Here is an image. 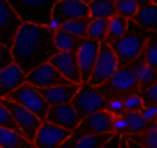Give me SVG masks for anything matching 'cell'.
I'll list each match as a JSON object with an SVG mask.
<instances>
[{"label":"cell","mask_w":157,"mask_h":148,"mask_svg":"<svg viewBox=\"0 0 157 148\" xmlns=\"http://www.w3.org/2000/svg\"><path fill=\"white\" fill-rule=\"evenodd\" d=\"M137 6H143V4H148V2H155V0H133Z\"/></svg>","instance_id":"7bdbcfd3"},{"label":"cell","mask_w":157,"mask_h":148,"mask_svg":"<svg viewBox=\"0 0 157 148\" xmlns=\"http://www.w3.org/2000/svg\"><path fill=\"white\" fill-rule=\"evenodd\" d=\"M77 88L78 84L68 82V84H59V86H51V88H39V90L44 101L48 103V106H55V104H62V103H71Z\"/></svg>","instance_id":"e0dca14e"},{"label":"cell","mask_w":157,"mask_h":148,"mask_svg":"<svg viewBox=\"0 0 157 148\" xmlns=\"http://www.w3.org/2000/svg\"><path fill=\"white\" fill-rule=\"evenodd\" d=\"M88 22H90V17H84V18H73V20H64L60 29L70 33V35H75L78 38L86 37V29H88Z\"/></svg>","instance_id":"83f0119b"},{"label":"cell","mask_w":157,"mask_h":148,"mask_svg":"<svg viewBox=\"0 0 157 148\" xmlns=\"http://www.w3.org/2000/svg\"><path fill=\"white\" fill-rule=\"evenodd\" d=\"M128 137L144 148H157V123H154L148 130H144L141 134H132Z\"/></svg>","instance_id":"4316f807"},{"label":"cell","mask_w":157,"mask_h":148,"mask_svg":"<svg viewBox=\"0 0 157 148\" xmlns=\"http://www.w3.org/2000/svg\"><path fill=\"white\" fill-rule=\"evenodd\" d=\"M11 62H13V57H11V48H9V46L0 44V72H2L6 66H9Z\"/></svg>","instance_id":"8d00e7d4"},{"label":"cell","mask_w":157,"mask_h":148,"mask_svg":"<svg viewBox=\"0 0 157 148\" xmlns=\"http://www.w3.org/2000/svg\"><path fill=\"white\" fill-rule=\"evenodd\" d=\"M128 66L132 68V72H133V75H135V79H137L139 86H148V84L155 82V79H157L155 68H152V66L144 64L139 57H137V59H133Z\"/></svg>","instance_id":"7402d4cb"},{"label":"cell","mask_w":157,"mask_h":148,"mask_svg":"<svg viewBox=\"0 0 157 148\" xmlns=\"http://www.w3.org/2000/svg\"><path fill=\"white\" fill-rule=\"evenodd\" d=\"M48 62L62 77H66L70 82L80 84V72H78L77 57H75L73 51H55Z\"/></svg>","instance_id":"4fadbf2b"},{"label":"cell","mask_w":157,"mask_h":148,"mask_svg":"<svg viewBox=\"0 0 157 148\" xmlns=\"http://www.w3.org/2000/svg\"><path fill=\"white\" fill-rule=\"evenodd\" d=\"M9 48L13 62L26 73H29L42 62H48L57 51L53 44V31H49L46 26L31 22H22L18 26Z\"/></svg>","instance_id":"6da1fadb"},{"label":"cell","mask_w":157,"mask_h":148,"mask_svg":"<svg viewBox=\"0 0 157 148\" xmlns=\"http://www.w3.org/2000/svg\"><path fill=\"white\" fill-rule=\"evenodd\" d=\"M99 48H101V42L91 40L88 37L82 38L80 46L77 48L75 57H77V66H78V72H80V84L88 82V77L91 73V68H93L95 59L99 55Z\"/></svg>","instance_id":"8fae6325"},{"label":"cell","mask_w":157,"mask_h":148,"mask_svg":"<svg viewBox=\"0 0 157 148\" xmlns=\"http://www.w3.org/2000/svg\"><path fill=\"white\" fill-rule=\"evenodd\" d=\"M48 123H53L64 130H68L70 134L77 128L78 124V115L73 104L71 103H62V104H55V106H48V113H46V119Z\"/></svg>","instance_id":"7c38bea8"},{"label":"cell","mask_w":157,"mask_h":148,"mask_svg":"<svg viewBox=\"0 0 157 148\" xmlns=\"http://www.w3.org/2000/svg\"><path fill=\"white\" fill-rule=\"evenodd\" d=\"M152 33H155V31L144 29L143 26L135 24L132 18H128L126 31L119 38L110 40L106 44L113 49V53H115V57H117V60H119V66H126V64H130L133 59H137L141 55L146 40H148V37Z\"/></svg>","instance_id":"7a4b0ae2"},{"label":"cell","mask_w":157,"mask_h":148,"mask_svg":"<svg viewBox=\"0 0 157 148\" xmlns=\"http://www.w3.org/2000/svg\"><path fill=\"white\" fill-rule=\"evenodd\" d=\"M124 117H126V123H128L130 135H132V134H141V132L148 130V128L154 124V123L144 121L139 111H124Z\"/></svg>","instance_id":"f1b7e54d"},{"label":"cell","mask_w":157,"mask_h":148,"mask_svg":"<svg viewBox=\"0 0 157 148\" xmlns=\"http://www.w3.org/2000/svg\"><path fill=\"white\" fill-rule=\"evenodd\" d=\"M24 82H26V72L20 66H17L15 62H11L9 66H6L0 72V99L6 97L9 92L17 90Z\"/></svg>","instance_id":"ac0fdd59"},{"label":"cell","mask_w":157,"mask_h":148,"mask_svg":"<svg viewBox=\"0 0 157 148\" xmlns=\"http://www.w3.org/2000/svg\"><path fill=\"white\" fill-rule=\"evenodd\" d=\"M0 126H6V128H11V130H17V132H18V128H17V124H15L11 113H9V110L2 104V101H0Z\"/></svg>","instance_id":"e575fe53"},{"label":"cell","mask_w":157,"mask_h":148,"mask_svg":"<svg viewBox=\"0 0 157 148\" xmlns=\"http://www.w3.org/2000/svg\"><path fill=\"white\" fill-rule=\"evenodd\" d=\"M119 148H128V146H126V143H124V139H122V143H121V146H119Z\"/></svg>","instance_id":"ee69618b"},{"label":"cell","mask_w":157,"mask_h":148,"mask_svg":"<svg viewBox=\"0 0 157 148\" xmlns=\"http://www.w3.org/2000/svg\"><path fill=\"white\" fill-rule=\"evenodd\" d=\"M0 101H2V104L9 110L13 121H15V124H17V128H18V132L31 143L33 137H35V132L39 130V126H40L42 121H40L35 113H31L29 110H26L24 106H20V104L13 103V101H9V99H4V97H2Z\"/></svg>","instance_id":"ba28073f"},{"label":"cell","mask_w":157,"mask_h":148,"mask_svg":"<svg viewBox=\"0 0 157 148\" xmlns=\"http://www.w3.org/2000/svg\"><path fill=\"white\" fill-rule=\"evenodd\" d=\"M4 99H9L20 106H24L26 110H29L31 113H35L40 121L46 119V113H48V103L44 101V97L40 95V90L31 86L29 82H24L20 84L17 90L9 92Z\"/></svg>","instance_id":"8992f818"},{"label":"cell","mask_w":157,"mask_h":148,"mask_svg":"<svg viewBox=\"0 0 157 148\" xmlns=\"http://www.w3.org/2000/svg\"><path fill=\"white\" fill-rule=\"evenodd\" d=\"M106 33H108V20L106 18H90L86 37L91 40H97V42H104Z\"/></svg>","instance_id":"d4e9b609"},{"label":"cell","mask_w":157,"mask_h":148,"mask_svg":"<svg viewBox=\"0 0 157 148\" xmlns=\"http://www.w3.org/2000/svg\"><path fill=\"white\" fill-rule=\"evenodd\" d=\"M51 15L57 18L64 20H73V18H84L90 17L88 13V4L82 0H57L51 7Z\"/></svg>","instance_id":"2e32d148"},{"label":"cell","mask_w":157,"mask_h":148,"mask_svg":"<svg viewBox=\"0 0 157 148\" xmlns=\"http://www.w3.org/2000/svg\"><path fill=\"white\" fill-rule=\"evenodd\" d=\"M104 110L108 111L110 115H124V104H122V99H108L106 103V108Z\"/></svg>","instance_id":"d590c367"},{"label":"cell","mask_w":157,"mask_h":148,"mask_svg":"<svg viewBox=\"0 0 157 148\" xmlns=\"http://www.w3.org/2000/svg\"><path fill=\"white\" fill-rule=\"evenodd\" d=\"M112 121H113V115H110L106 110H99L82 117L75 130L82 134H113Z\"/></svg>","instance_id":"5bb4252c"},{"label":"cell","mask_w":157,"mask_h":148,"mask_svg":"<svg viewBox=\"0 0 157 148\" xmlns=\"http://www.w3.org/2000/svg\"><path fill=\"white\" fill-rule=\"evenodd\" d=\"M108 20V33H106V40L104 42H110V40H115L119 38L124 31H126V26H128V18L121 17V15H112Z\"/></svg>","instance_id":"484cf974"},{"label":"cell","mask_w":157,"mask_h":148,"mask_svg":"<svg viewBox=\"0 0 157 148\" xmlns=\"http://www.w3.org/2000/svg\"><path fill=\"white\" fill-rule=\"evenodd\" d=\"M122 104H124V110L126 111H139L143 108V101L139 97V93H132V95H126L122 99Z\"/></svg>","instance_id":"836d02e7"},{"label":"cell","mask_w":157,"mask_h":148,"mask_svg":"<svg viewBox=\"0 0 157 148\" xmlns=\"http://www.w3.org/2000/svg\"><path fill=\"white\" fill-rule=\"evenodd\" d=\"M137 93L143 101V106H154L157 103V82H152L148 86H139Z\"/></svg>","instance_id":"4dcf8cb0"},{"label":"cell","mask_w":157,"mask_h":148,"mask_svg":"<svg viewBox=\"0 0 157 148\" xmlns=\"http://www.w3.org/2000/svg\"><path fill=\"white\" fill-rule=\"evenodd\" d=\"M139 113H141V117H143L144 121H148V123H157V104H154V106H143V108L139 110Z\"/></svg>","instance_id":"74e56055"},{"label":"cell","mask_w":157,"mask_h":148,"mask_svg":"<svg viewBox=\"0 0 157 148\" xmlns=\"http://www.w3.org/2000/svg\"><path fill=\"white\" fill-rule=\"evenodd\" d=\"M57 0H7L22 22L46 26L51 17V7Z\"/></svg>","instance_id":"277c9868"},{"label":"cell","mask_w":157,"mask_h":148,"mask_svg":"<svg viewBox=\"0 0 157 148\" xmlns=\"http://www.w3.org/2000/svg\"><path fill=\"white\" fill-rule=\"evenodd\" d=\"M97 88L102 92V95L106 99H124L126 95H132V93L139 92V82H137L133 72H132V68L126 64V66H119L115 70V73L104 84H101Z\"/></svg>","instance_id":"3957f363"},{"label":"cell","mask_w":157,"mask_h":148,"mask_svg":"<svg viewBox=\"0 0 157 148\" xmlns=\"http://www.w3.org/2000/svg\"><path fill=\"white\" fill-rule=\"evenodd\" d=\"M121 143H122V135L112 134V137H110L106 143H102L99 148H119V146H121Z\"/></svg>","instance_id":"f35d334b"},{"label":"cell","mask_w":157,"mask_h":148,"mask_svg":"<svg viewBox=\"0 0 157 148\" xmlns=\"http://www.w3.org/2000/svg\"><path fill=\"white\" fill-rule=\"evenodd\" d=\"M137 11V4L133 0H115V13L124 17V18H132Z\"/></svg>","instance_id":"1f68e13d"},{"label":"cell","mask_w":157,"mask_h":148,"mask_svg":"<svg viewBox=\"0 0 157 148\" xmlns=\"http://www.w3.org/2000/svg\"><path fill=\"white\" fill-rule=\"evenodd\" d=\"M33 148H35V146H33Z\"/></svg>","instance_id":"bcb514c9"},{"label":"cell","mask_w":157,"mask_h":148,"mask_svg":"<svg viewBox=\"0 0 157 148\" xmlns=\"http://www.w3.org/2000/svg\"><path fill=\"white\" fill-rule=\"evenodd\" d=\"M132 20H133L135 24L143 26L144 29L155 31V26H157V6H155V2H148V4L137 6V11H135V15L132 17Z\"/></svg>","instance_id":"d6986e66"},{"label":"cell","mask_w":157,"mask_h":148,"mask_svg":"<svg viewBox=\"0 0 157 148\" xmlns=\"http://www.w3.org/2000/svg\"><path fill=\"white\" fill-rule=\"evenodd\" d=\"M112 132L117 134V135H130L128 123H126L124 115H115L113 117V121H112Z\"/></svg>","instance_id":"d6a6232c"},{"label":"cell","mask_w":157,"mask_h":148,"mask_svg":"<svg viewBox=\"0 0 157 148\" xmlns=\"http://www.w3.org/2000/svg\"><path fill=\"white\" fill-rule=\"evenodd\" d=\"M70 137L73 139L75 148H99L112 137V134H82L78 130H73Z\"/></svg>","instance_id":"ffe728a7"},{"label":"cell","mask_w":157,"mask_h":148,"mask_svg":"<svg viewBox=\"0 0 157 148\" xmlns=\"http://www.w3.org/2000/svg\"><path fill=\"white\" fill-rule=\"evenodd\" d=\"M88 13L90 18H110L115 15V0H90Z\"/></svg>","instance_id":"603a6c76"},{"label":"cell","mask_w":157,"mask_h":148,"mask_svg":"<svg viewBox=\"0 0 157 148\" xmlns=\"http://www.w3.org/2000/svg\"><path fill=\"white\" fill-rule=\"evenodd\" d=\"M106 103L108 99L102 95V92L97 88V86H91L88 82H82L78 84L77 92L71 99V104L77 111L78 119L93 113V111H99V110H104L106 108Z\"/></svg>","instance_id":"5b68a950"},{"label":"cell","mask_w":157,"mask_h":148,"mask_svg":"<svg viewBox=\"0 0 157 148\" xmlns=\"http://www.w3.org/2000/svg\"><path fill=\"white\" fill-rule=\"evenodd\" d=\"M122 139H124V143H126V146L128 148H144V146H141V145H137L135 141H132L128 135H122Z\"/></svg>","instance_id":"60d3db41"},{"label":"cell","mask_w":157,"mask_h":148,"mask_svg":"<svg viewBox=\"0 0 157 148\" xmlns=\"http://www.w3.org/2000/svg\"><path fill=\"white\" fill-rule=\"evenodd\" d=\"M139 59H141L144 64L152 66V68L157 66V38H155V33H152V35L148 37L144 48H143V51H141V55H139Z\"/></svg>","instance_id":"f546056e"},{"label":"cell","mask_w":157,"mask_h":148,"mask_svg":"<svg viewBox=\"0 0 157 148\" xmlns=\"http://www.w3.org/2000/svg\"><path fill=\"white\" fill-rule=\"evenodd\" d=\"M26 82H29L35 88H51L59 84H68L70 80L62 77L49 62H42L37 68H33L29 73H26Z\"/></svg>","instance_id":"30bf717a"},{"label":"cell","mask_w":157,"mask_h":148,"mask_svg":"<svg viewBox=\"0 0 157 148\" xmlns=\"http://www.w3.org/2000/svg\"><path fill=\"white\" fill-rule=\"evenodd\" d=\"M117 68H119V60H117V57H115V53H113V49L106 42H101L99 55L95 59V64L91 68V73L88 77V84H91V86L104 84L112 75L115 73Z\"/></svg>","instance_id":"52a82bcc"},{"label":"cell","mask_w":157,"mask_h":148,"mask_svg":"<svg viewBox=\"0 0 157 148\" xmlns=\"http://www.w3.org/2000/svg\"><path fill=\"white\" fill-rule=\"evenodd\" d=\"M70 137V132L53 124V123H48V121H42L39 126V130L35 132V137L31 141V145L35 148H57L62 141H66Z\"/></svg>","instance_id":"9c48e42d"},{"label":"cell","mask_w":157,"mask_h":148,"mask_svg":"<svg viewBox=\"0 0 157 148\" xmlns=\"http://www.w3.org/2000/svg\"><path fill=\"white\" fill-rule=\"evenodd\" d=\"M0 148H33V145L20 132L0 126Z\"/></svg>","instance_id":"44dd1931"},{"label":"cell","mask_w":157,"mask_h":148,"mask_svg":"<svg viewBox=\"0 0 157 148\" xmlns=\"http://www.w3.org/2000/svg\"><path fill=\"white\" fill-rule=\"evenodd\" d=\"M60 26H62V20H60V18H57L55 15H51V17H49V20L46 22V28H48L49 31H57V29H60Z\"/></svg>","instance_id":"ab89813d"},{"label":"cell","mask_w":157,"mask_h":148,"mask_svg":"<svg viewBox=\"0 0 157 148\" xmlns=\"http://www.w3.org/2000/svg\"><path fill=\"white\" fill-rule=\"evenodd\" d=\"M82 38L75 37V35H70L62 29H57L53 31V44H55V49L57 51H77V48L80 46Z\"/></svg>","instance_id":"cb8c5ba5"},{"label":"cell","mask_w":157,"mask_h":148,"mask_svg":"<svg viewBox=\"0 0 157 148\" xmlns=\"http://www.w3.org/2000/svg\"><path fill=\"white\" fill-rule=\"evenodd\" d=\"M20 24L22 20L13 11V7L7 4V0H0V44L11 46L13 37Z\"/></svg>","instance_id":"9a60e30c"},{"label":"cell","mask_w":157,"mask_h":148,"mask_svg":"<svg viewBox=\"0 0 157 148\" xmlns=\"http://www.w3.org/2000/svg\"><path fill=\"white\" fill-rule=\"evenodd\" d=\"M57 148H75V145H73V139H71V137H68L66 141H62V143H60Z\"/></svg>","instance_id":"b9f144b4"},{"label":"cell","mask_w":157,"mask_h":148,"mask_svg":"<svg viewBox=\"0 0 157 148\" xmlns=\"http://www.w3.org/2000/svg\"><path fill=\"white\" fill-rule=\"evenodd\" d=\"M82 2H86V4H88V2H90V0H82Z\"/></svg>","instance_id":"f6af8a7d"}]
</instances>
